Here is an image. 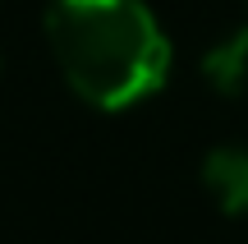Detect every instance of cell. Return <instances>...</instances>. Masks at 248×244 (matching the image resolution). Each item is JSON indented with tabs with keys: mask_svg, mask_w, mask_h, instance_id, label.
Returning a JSON list of instances; mask_svg holds the SVG:
<instances>
[{
	"mask_svg": "<svg viewBox=\"0 0 248 244\" xmlns=\"http://www.w3.org/2000/svg\"><path fill=\"white\" fill-rule=\"evenodd\" d=\"M202 79L221 97H244L248 92V28H234L202 51Z\"/></svg>",
	"mask_w": 248,
	"mask_h": 244,
	"instance_id": "3",
	"label": "cell"
},
{
	"mask_svg": "<svg viewBox=\"0 0 248 244\" xmlns=\"http://www.w3.org/2000/svg\"><path fill=\"white\" fill-rule=\"evenodd\" d=\"M244 5H248V0H244Z\"/></svg>",
	"mask_w": 248,
	"mask_h": 244,
	"instance_id": "4",
	"label": "cell"
},
{
	"mask_svg": "<svg viewBox=\"0 0 248 244\" xmlns=\"http://www.w3.org/2000/svg\"><path fill=\"white\" fill-rule=\"evenodd\" d=\"M202 189L225 217H248V143L212 147L202 162Z\"/></svg>",
	"mask_w": 248,
	"mask_h": 244,
	"instance_id": "2",
	"label": "cell"
},
{
	"mask_svg": "<svg viewBox=\"0 0 248 244\" xmlns=\"http://www.w3.org/2000/svg\"><path fill=\"white\" fill-rule=\"evenodd\" d=\"M46 42L74 97L97 111L156 97L170 74V42L142 0H51Z\"/></svg>",
	"mask_w": 248,
	"mask_h": 244,
	"instance_id": "1",
	"label": "cell"
}]
</instances>
